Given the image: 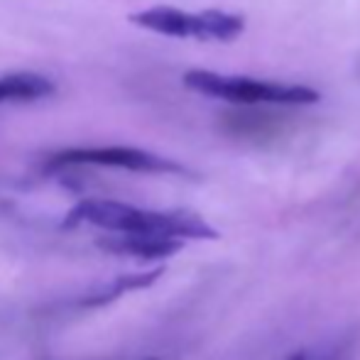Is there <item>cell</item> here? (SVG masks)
Returning a JSON list of instances; mask_svg holds the SVG:
<instances>
[{
    "label": "cell",
    "mask_w": 360,
    "mask_h": 360,
    "mask_svg": "<svg viewBox=\"0 0 360 360\" xmlns=\"http://www.w3.org/2000/svg\"><path fill=\"white\" fill-rule=\"evenodd\" d=\"M297 360H307V358H304V356H299V358H297Z\"/></svg>",
    "instance_id": "ba28073f"
},
{
    "label": "cell",
    "mask_w": 360,
    "mask_h": 360,
    "mask_svg": "<svg viewBox=\"0 0 360 360\" xmlns=\"http://www.w3.org/2000/svg\"><path fill=\"white\" fill-rule=\"evenodd\" d=\"M64 228L94 226L110 233H143V236L216 240L218 231L191 211H150L113 199H84L62 221Z\"/></svg>",
    "instance_id": "6da1fadb"
},
{
    "label": "cell",
    "mask_w": 360,
    "mask_h": 360,
    "mask_svg": "<svg viewBox=\"0 0 360 360\" xmlns=\"http://www.w3.org/2000/svg\"><path fill=\"white\" fill-rule=\"evenodd\" d=\"M115 167V169L128 172H145V174H184L191 176V172L184 165L174 160H167L155 152L140 150V147H72L62 150L49 160V169H67V167Z\"/></svg>",
    "instance_id": "277c9868"
},
{
    "label": "cell",
    "mask_w": 360,
    "mask_h": 360,
    "mask_svg": "<svg viewBox=\"0 0 360 360\" xmlns=\"http://www.w3.org/2000/svg\"><path fill=\"white\" fill-rule=\"evenodd\" d=\"M184 86L201 96L243 105H311L321 101V94L309 86L277 84V81L250 79V76H226L206 72V69L186 72Z\"/></svg>",
    "instance_id": "7a4b0ae2"
},
{
    "label": "cell",
    "mask_w": 360,
    "mask_h": 360,
    "mask_svg": "<svg viewBox=\"0 0 360 360\" xmlns=\"http://www.w3.org/2000/svg\"><path fill=\"white\" fill-rule=\"evenodd\" d=\"M162 275H165V267H155V270H147V272H135V275H123V277H118V280L108 282V285L96 287V292L84 294V297L79 299V307L81 309L105 307V304L115 302V299H120L128 292H138V289L152 287Z\"/></svg>",
    "instance_id": "52a82bcc"
},
{
    "label": "cell",
    "mask_w": 360,
    "mask_h": 360,
    "mask_svg": "<svg viewBox=\"0 0 360 360\" xmlns=\"http://www.w3.org/2000/svg\"><path fill=\"white\" fill-rule=\"evenodd\" d=\"M101 248L115 255L140 257V260H162L181 250V240L165 236H143V233H115L101 240Z\"/></svg>",
    "instance_id": "5b68a950"
},
{
    "label": "cell",
    "mask_w": 360,
    "mask_h": 360,
    "mask_svg": "<svg viewBox=\"0 0 360 360\" xmlns=\"http://www.w3.org/2000/svg\"><path fill=\"white\" fill-rule=\"evenodd\" d=\"M130 22L150 32L176 39H199V42H233L245 30L243 15L204 10V13H184V10L157 5L130 15Z\"/></svg>",
    "instance_id": "3957f363"
},
{
    "label": "cell",
    "mask_w": 360,
    "mask_h": 360,
    "mask_svg": "<svg viewBox=\"0 0 360 360\" xmlns=\"http://www.w3.org/2000/svg\"><path fill=\"white\" fill-rule=\"evenodd\" d=\"M57 91L52 79L32 72H18L0 76V103H27L47 98Z\"/></svg>",
    "instance_id": "8992f818"
},
{
    "label": "cell",
    "mask_w": 360,
    "mask_h": 360,
    "mask_svg": "<svg viewBox=\"0 0 360 360\" xmlns=\"http://www.w3.org/2000/svg\"><path fill=\"white\" fill-rule=\"evenodd\" d=\"M147 360H157V358H147Z\"/></svg>",
    "instance_id": "9c48e42d"
}]
</instances>
